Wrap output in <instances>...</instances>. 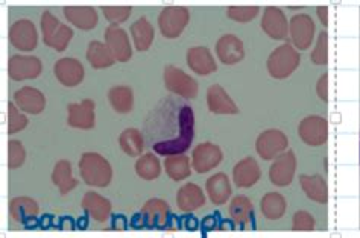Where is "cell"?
Segmentation results:
<instances>
[{
	"label": "cell",
	"instance_id": "6da1fadb",
	"mask_svg": "<svg viewBox=\"0 0 360 238\" xmlns=\"http://www.w3.org/2000/svg\"><path fill=\"white\" fill-rule=\"evenodd\" d=\"M175 140H163L154 143L153 149L155 154L161 157H170V155H183L184 152L191 149V145L195 137V114L192 107L183 105L179 108V123L176 125Z\"/></svg>",
	"mask_w": 360,
	"mask_h": 238
},
{
	"label": "cell",
	"instance_id": "7a4b0ae2",
	"mask_svg": "<svg viewBox=\"0 0 360 238\" xmlns=\"http://www.w3.org/2000/svg\"><path fill=\"white\" fill-rule=\"evenodd\" d=\"M79 175L93 188H105L112 180V167L98 152H85L79 159Z\"/></svg>",
	"mask_w": 360,
	"mask_h": 238
},
{
	"label": "cell",
	"instance_id": "3957f363",
	"mask_svg": "<svg viewBox=\"0 0 360 238\" xmlns=\"http://www.w3.org/2000/svg\"><path fill=\"white\" fill-rule=\"evenodd\" d=\"M43 41L47 47L64 52L69 47V43L73 40V29L70 26L61 23L51 11H44L40 18Z\"/></svg>",
	"mask_w": 360,
	"mask_h": 238
},
{
	"label": "cell",
	"instance_id": "277c9868",
	"mask_svg": "<svg viewBox=\"0 0 360 238\" xmlns=\"http://www.w3.org/2000/svg\"><path fill=\"white\" fill-rule=\"evenodd\" d=\"M300 52L293 44L284 43L269 55L266 67L274 79H286L300 67Z\"/></svg>",
	"mask_w": 360,
	"mask_h": 238
},
{
	"label": "cell",
	"instance_id": "5b68a950",
	"mask_svg": "<svg viewBox=\"0 0 360 238\" xmlns=\"http://www.w3.org/2000/svg\"><path fill=\"white\" fill-rule=\"evenodd\" d=\"M188 22H191V13L186 6H166L158 15L160 32L169 40L181 37Z\"/></svg>",
	"mask_w": 360,
	"mask_h": 238
},
{
	"label": "cell",
	"instance_id": "8992f818",
	"mask_svg": "<svg viewBox=\"0 0 360 238\" xmlns=\"http://www.w3.org/2000/svg\"><path fill=\"white\" fill-rule=\"evenodd\" d=\"M165 87L175 96L183 99H195L198 96V82L175 65H166L163 73Z\"/></svg>",
	"mask_w": 360,
	"mask_h": 238
},
{
	"label": "cell",
	"instance_id": "52a82bcc",
	"mask_svg": "<svg viewBox=\"0 0 360 238\" xmlns=\"http://www.w3.org/2000/svg\"><path fill=\"white\" fill-rule=\"evenodd\" d=\"M315 22L307 14H297L289 22V35L297 51H307L315 38Z\"/></svg>",
	"mask_w": 360,
	"mask_h": 238
},
{
	"label": "cell",
	"instance_id": "ba28073f",
	"mask_svg": "<svg viewBox=\"0 0 360 238\" xmlns=\"http://www.w3.org/2000/svg\"><path fill=\"white\" fill-rule=\"evenodd\" d=\"M9 43L22 52H32L39 46V31L31 20L20 18L9 27Z\"/></svg>",
	"mask_w": 360,
	"mask_h": 238
},
{
	"label": "cell",
	"instance_id": "9c48e42d",
	"mask_svg": "<svg viewBox=\"0 0 360 238\" xmlns=\"http://www.w3.org/2000/svg\"><path fill=\"white\" fill-rule=\"evenodd\" d=\"M43 72L40 58L32 55H13L8 62L9 78L17 82L39 78Z\"/></svg>",
	"mask_w": 360,
	"mask_h": 238
},
{
	"label": "cell",
	"instance_id": "30bf717a",
	"mask_svg": "<svg viewBox=\"0 0 360 238\" xmlns=\"http://www.w3.org/2000/svg\"><path fill=\"white\" fill-rule=\"evenodd\" d=\"M288 146L289 140L286 134L278 129H268L262 132L257 141H255V150H257L259 157L266 161L276 159L283 152L288 150Z\"/></svg>",
	"mask_w": 360,
	"mask_h": 238
},
{
	"label": "cell",
	"instance_id": "8fae6325",
	"mask_svg": "<svg viewBox=\"0 0 360 238\" xmlns=\"http://www.w3.org/2000/svg\"><path fill=\"white\" fill-rule=\"evenodd\" d=\"M297 171V157L293 150L283 152L272 161L269 168V179L276 187H288L292 184Z\"/></svg>",
	"mask_w": 360,
	"mask_h": 238
},
{
	"label": "cell",
	"instance_id": "7c38bea8",
	"mask_svg": "<svg viewBox=\"0 0 360 238\" xmlns=\"http://www.w3.org/2000/svg\"><path fill=\"white\" fill-rule=\"evenodd\" d=\"M298 135L307 146H322L328 140V123L321 116H307L301 120L298 126Z\"/></svg>",
	"mask_w": 360,
	"mask_h": 238
},
{
	"label": "cell",
	"instance_id": "4fadbf2b",
	"mask_svg": "<svg viewBox=\"0 0 360 238\" xmlns=\"http://www.w3.org/2000/svg\"><path fill=\"white\" fill-rule=\"evenodd\" d=\"M105 44L117 62H128L132 58V46L128 32L119 25H110L105 34Z\"/></svg>",
	"mask_w": 360,
	"mask_h": 238
},
{
	"label": "cell",
	"instance_id": "5bb4252c",
	"mask_svg": "<svg viewBox=\"0 0 360 238\" xmlns=\"http://www.w3.org/2000/svg\"><path fill=\"white\" fill-rule=\"evenodd\" d=\"M222 149L214 143H201L192 152V168L198 173H207L222 163Z\"/></svg>",
	"mask_w": 360,
	"mask_h": 238
},
{
	"label": "cell",
	"instance_id": "9a60e30c",
	"mask_svg": "<svg viewBox=\"0 0 360 238\" xmlns=\"http://www.w3.org/2000/svg\"><path fill=\"white\" fill-rule=\"evenodd\" d=\"M96 105L91 99H84L78 103L68 105V125L75 129L90 131L96 125V114H94Z\"/></svg>",
	"mask_w": 360,
	"mask_h": 238
},
{
	"label": "cell",
	"instance_id": "2e32d148",
	"mask_svg": "<svg viewBox=\"0 0 360 238\" xmlns=\"http://www.w3.org/2000/svg\"><path fill=\"white\" fill-rule=\"evenodd\" d=\"M140 213L145 217L148 230H160V231L166 230V226L170 220V216H172L169 204L163 201V199H158V197L146 201L145 205L141 206Z\"/></svg>",
	"mask_w": 360,
	"mask_h": 238
},
{
	"label": "cell",
	"instance_id": "e0dca14e",
	"mask_svg": "<svg viewBox=\"0 0 360 238\" xmlns=\"http://www.w3.org/2000/svg\"><path fill=\"white\" fill-rule=\"evenodd\" d=\"M53 74L64 87L73 88L84 81L85 69L77 58H61L53 65Z\"/></svg>",
	"mask_w": 360,
	"mask_h": 238
},
{
	"label": "cell",
	"instance_id": "ac0fdd59",
	"mask_svg": "<svg viewBox=\"0 0 360 238\" xmlns=\"http://www.w3.org/2000/svg\"><path fill=\"white\" fill-rule=\"evenodd\" d=\"M216 55L225 65L239 64L245 58L243 41L234 34H225L216 43Z\"/></svg>",
	"mask_w": 360,
	"mask_h": 238
},
{
	"label": "cell",
	"instance_id": "d6986e66",
	"mask_svg": "<svg viewBox=\"0 0 360 238\" xmlns=\"http://www.w3.org/2000/svg\"><path fill=\"white\" fill-rule=\"evenodd\" d=\"M262 29L272 40H286L289 34V23L278 6H268L262 18Z\"/></svg>",
	"mask_w": 360,
	"mask_h": 238
},
{
	"label": "cell",
	"instance_id": "ffe728a7",
	"mask_svg": "<svg viewBox=\"0 0 360 238\" xmlns=\"http://www.w3.org/2000/svg\"><path fill=\"white\" fill-rule=\"evenodd\" d=\"M207 107L210 112L221 114V116H236V114H239L238 105L219 84H214L207 90Z\"/></svg>",
	"mask_w": 360,
	"mask_h": 238
},
{
	"label": "cell",
	"instance_id": "44dd1931",
	"mask_svg": "<svg viewBox=\"0 0 360 238\" xmlns=\"http://www.w3.org/2000/svg\"><path fill=\"white\" fill-rule=\"evenodd\" d=\"M13 102L17 105V108L32 114V116H39L46 108V96L39 90L34 87H22L20 90H17L14 93V99Z\"/></svg>",
	"mask_w": 360,
	"mask_h": 238
},
{
	"label": "cell",
	"instance_id": "7402d4cb",
	"mask_svg": "<svg viewBox=\"0 0 360 238\" xmlns=\"http://www.w3.org/2000/svg\"><path fill=\"white\" fill-rule=\"evenodd\" d=\"M187 65L192 72L201 76H208L217 70V64L214 61V56L212 55L210 49L204 46H195L191 47L186 53Z\"/></svg>",
	"mask_w": 360,
	"mask_h": 238
},
{
	"label": "cell",
	"instance_id": "603a6c76",
	"mask_svg": "<svg viewBox=\"0 0 360 238\" xmlns=\"http://www.w3.org/2000/svg\"><path fill=\"white\" fill-rule=\"evenodd\" d=\"M81 206L84 209V213L90 216V218H93V220L98 223H105L111 217L112 205L107 197L101 196L99 193H94V192L85 193L82 197Z\"/></svg>",
	"mask_w": 360,
	"mask_h": 238
},
{
	"label": "cell",
	"instance_id": "cb8c5ba5",
	"mask_svg": "<svg viewBox=\"0 0 360 238\" xmlns=\"http://www.w3.org/2000/svg\"><path fill=\"white\" fill-rule=\"evenodd\" d=\"M65 20L81 31H91L99 23V14L93 6H64Z\"/></svg>",
	"mask_w": 360,
	"mask_h": 238
},
{
	"label": "cell",
	"instance_id": "d4e9b609",
	"mask_svg": "<svg viewBox=\"0 0 360 238\" xmlns=\"http://www.w3.org/2000/svg\"><path fill=\"white\" fill-rule=\"evenodd\" d=\"M262 178V170L257 161L251 157L240 159L233 168V180L239 188H251Z\"/></svg>",
	"mask_w": 360,
	"mask_h": 238
},
{
	"label": "cell",
	"instance_id": "484cf974",
	"mask_svg": "<svg viewBox=\"0 0 360 238\" xmlns=\"http://www.w3.org/2000/svg\"><path fill=\"white\" fill-rule=\"evenodd\" d=\"M176 205L183 213H193L205 205V193L200 185L187 183L176 193Z\"/></svg>",
	"mask_w": 360,
	"mask_h": 238
},
{
	"label": "cell",
	"instance_id": "4316f807",
	"mask_svg": "<svg viewBox=\"0 0 360 238\" xmlns=\"http://www.w3.org/2000/svg\"><path fill=\"white\" fill-rule=\"evenodd\" d=\"M205 193L214 205H225L231 197L233 188L229 176L225 173H216L207 179Z\"/></svg>",
	"mask_w": 360,
	"mask_h": 238
},
{
	"label": "cell",
	"instance_id": "83f0119b",
	"mask_svg": "<svg viewBox=\"0 0 360 238\" xmlns=\"http://www.w3.org/2000/svg\"><path fill=\"white\" fill-rule=\"evenodd\" d=\"M129 32L136 51L146 52L150 49V46H153L155 38V31L153 23H150L146 17H140L139 20L132 23Z\"/></svg>",
	"mask_w": 360,
	"mask_h": 238
},
{
	"label": "cell",
	"instance_id": "f1b7e54d",
	"mask_svg": "<svg viewBox=\"0 0 360 238\" xmlns=\"http://www.w3.org/2000/svg\"><path fill=\"white\" fill-rule=\"evenodd\" d=\"M300 184L306 196L316 204L328 202V185L321 175H301Z\"/></svg>",
	"mask_w": 360,
	"mask_h": 238
},
{
	"label": "cell",
	"instance_id": "f546056e",
	"mask_svg": "<svg viewBox=\"0 0 360 238\" xmlns=\"http://www.w3.org/2000/svg\"><path fill=\"white\" fill-rule=\"evenodd\" d=\"M40 214V205L32 197L18 196L9 202V216L17 223H25L31 217H37Z\"/></svg>",
	"mask_w": 360,
	"mask_h": 238
},
{
	"label": "cell",
	"instance_id": "4dcf8cb0",
	"mask_svg": "<svg viewBox=\"0 0 360 238\" xmlns=\"http://www.w3.org/2000/svg\"><path fill=\"white\" fill-rule=\"evenodd\" d=\"M52 183L53 185L58 187L61 196L69 194L72 190L78 187V180L73 176L72 164L68 159H60L58 163L55 164L52 171Z\"/></svg>",
	"mask_w": 360,
	"mask_h": 238
},
{
	"label": "cell",
	"instance_id": "1f68e13d",
	"mask_svg": "<svg viewBox=\"0 0 360 238\" xmlns=\"http://www.w3.org/2000/svg\"><path fill=\"white\" fill-rule=\"evenodd\" d=\"M87 61L93 69L101 70V69H108L111 65H115L117 61L115 56L110 52L108 46L102 41H90L87 47Z\"/></svg>",
	"mask_w": 360,
	"mask_h": 238
},
{
	"label": "cell",
	"instance_id": "d6a6232c",
	"mask_svg": "<svg viewBox=\"0 0 360 238\" xmlns=\"http://www.w3.org/2000/svg\"><path fill=\"white\" fill-rule=\"evenodd\" d=\"M108 100L116 112L128 114L134 108V91L128 85H116L110 88Z\"/></svg>",
	"mask_w": 360,
	"mask_h": 238
},
{
	"label": "cell",
	"instance_id": "836d02e7",
	"mask_svg": "<svg viewBox=\"0 0 360 238\" xmlns=\"http://www.w3.org/2000/svg\"><path fill=\"white\" fill-rule=\"evenodd\" d=\"M119 146L128 157H141L145 150V137L136 128H128L119 135Z\"/></svg>",
	"mask_w": 360,
	"mask_h": 238
},
{
	"label": "cell",
	"instance_id": "e575fe53",
	"mask_svg": "<svg viewBox=\"0 0 360 238\" xmlns=\"http://www.w3.org/2000/svg\"><path fill=\"white\" fill-rule=\"evenodd\" d=\"M262 214L268 218V220H278L284 216L288 209V202L283 194L271 192L264 194L260 201Z\"/></svg>",
	"mask_w": 360,
	"mask_h": 238
},
{
	"label": "cell",
	"instance_id": "d590c367",
	"mask_svg": "<svg viewBox=\"0 0 360 238\" xmlns=\"http://www.w3.org/2000/svg\"><path fill=\"white\" fill-rule=\"evenodd\" d=\"M163 167L166 170V175L172 180H184L192 175L191 168V158L183 155H170L166 157Z\"/></svg>",
	"mask_w": 360,
	"mask_h": 238
},
{
	"label": "cell",
	"instance_id": "8d00e7d4",
	"mask_svg": "<svg viewBox=\"0 0 360 238\" xmlns=\"http://www.w3.org/2000/svg\"><path fill=\"white\" fill-rule=\"evenodd\" d=\"M230 217L234 223L245 227L248 226L254 217V206L246 196H236L230 204Z\"/></svg>",
	"mask_w": 360,
	"mask_h": 238
},
{
	"label": "cell",
	"instance_id": "74e56055",
	"mask_svg": "<svg viewBox=\"0 0 360 238\" xmlns=\"http://www.w3.org/2000/svg\"><path fill=\"white\" fill-rule=\"evenodd\" d=\"M161 163L154 154H145L136 161V173L143 180H154L161 175Z\"/></svg>",
	"mask_w": 360,
	"mask_h": 238
},
{
	"label": "cell",
	"instance_id": "f35d334b",
	"mask_svg": "<svg viewBox=\"0 0 360 238\" xmlns=\"http://www.w3.org/2000/svg\"><path fill=\"white\" fill-rule=\"evenodd\" d=\"M27 123L30 120L17 108V105L14 102H8V134L14 135L17 132L26 129Z\"/></svg>",
	"mask_w": 360,
	"mask_h": 238
},
{
	"label": "cell",
	"instance_id": "ab89813d",
	"mask_svg": "<svg viewBox=\"0 0 360 238\" xmlns=\"http://www.w3.org/2000/svg\"><path fill=\"white\" fill-rule=\"evenodd\" d=\"M26 159V149L18 140H9L8 143V168L15 170L22 167Z\"/></svg>",
	"mask_w": 360,
	"mask_h": 238
},
{
	"label": "cell",
	"instance_id": "60d3db41",
	"mask_svg": "<svg viewBox=\"0 0 360 238\" xmlns=\"http://www.w3.org/2000/svg\"><path fill=\"white\" fill-rule=\"evenodd\" d=\"M260 8L259 6H230L226 9V17L233 22L238 23H248L254 20L259 15Z\"/></svg>",
	"mask_w": 360,
	"mask_h": 238
},
{
	"label": "cell",
	"instance_id": "b9f144b4",
	"mask_svg": "<svg viewBox=\"0 0 360 238\" xmlns=\"http://www.w3.org/2000/svg\"><path fill=\"white\" fill-rule=\"evenodd\" d=\"M310 61L316 65H326L328 62V34L322 31L318 35L315 49L310 53Z\"/></svg>",
	"mask_w": 360,
	"mask_h": 238
},
{
	"label": "cell",
	"instance_id": "7bdbcfd3",
	"mask_svg": "<svg viewBox=\"0 0 360 238\" xmlns=\"http://www.w3.org/2000/svg\"><path fill=\"white\" fill-rule=\"evenodd\" d=\"M103 17L107 18L110 25L125 23L132 14L131 6H102Z\"/></svg>",
	"mask_w": 360,
	"mask_h": 238
},
{
	"label": "cell",
	"instance_id": "ee69618b",
	"mask_svg": "<svg viewBox=\"0 0 360 238\" xmlns=\"http://www.w3.org/2000/svg\"><path fill=\"white\" fill-rule=\"evenodd\" d=\"M315 230V217L307 211H297L293 214L292 220V231L309 232Z\"/></svg>",
	"mask_w": 360,
	"mask_h": 238
},
{
	"label": "cell",
	"instance_id": "f6af8a7d",
	"mask_svg": "<svg viewBox=\"0 0 360 238\" xmlns=\"http://www.w3.org/2000/svg\"><path fill=\"white\" fill-rule=\"evenodd\" d=\"M318 98L324 102H328V74H322L316 84Z\"/></svg>",
	"mask_w": 360,
	"mask_h": 238
},
{
	"label": "cell",
	"instance_id": "bcb514c9",
	"mask_svg": "<svg viewBox=\"0 0 360 238\" xmlns=\"http://www.w3.org/2000/svg\"><path fill=\"white\" fill-rule=\"evenodd\" d=\"M129 226V220L123 214L111 216V230L115 231H127Z\"/></svg>",
	"mask_w": 360,
	"mask_h": 238
},
{
	"label": "cell",
	"instance_id": "7dc6e473",
	"mask_svg": "<svg viewBox=\"0 0 360 238\" xmlns=\"http://www.w3.org/2000/svg\"><path fill=\"white\" fill-rule=\"evenodd\" d=\"M56 226H58L61 231H75L77 230V222L69 216H63L56 220Z\"/></svg>",
	"mask_w": 360,
	"mask_h": 238
},
{
	"label": "cell",
	"instance_id": "c3c4849f",
	"mask_svg": "<svg viewBox=\"0 0 360 238\" xmlns=\"http://www.w3.org/2000/svg\"><path fill=\"white\" fill-rule=\"evenodd\" d=\"M129 226L132 227V230H143V227H146V222H145L143 214L139 211V213L132 216L131 220H129Z\"/></svg>",
	"mask_w": 360,
	"mask_h": 238
},
{
	"label": "cell",
	"instance_id": "681fc988",
	"mask_svg": "<svg viewBox=\"0 0 360 238\" xmlns=\"http://www.w3.org/2000/svg\"><path fill=\"white\" fill-rule=\"evenodd\" d=\"M52 226H56V218L52 214H44L40 218V227H43V230H49Z\"/></svg>",
	"mask_w": 360,
	"mask_h": 238
},
{
	"label": "cell",
	"instance_id": "f907efd6",
	"mask_svg": "<svg viewBox=\"0 0 360 238\" xmlns=\"http://www.w3.org/2000/svg\"><path fill=\"white\" fill-rule=\"evenodd\" d=\"M201 227H202L204 232L213 231L214 227H216V218L213 216H207L204 220H202V223H201Z\"/></svg>",
	"mask_w": 360,
	"mask_h": 238
},
{
	"label": "cell",
	"instance_id": "816d5d0a",
	"mask_svg": "<svg viewBox=\"0 0 360 238\" xmlns=\"http://www.w3.org/2000/svg\"><path fill=\"white\" fill-rule=\"evenodd\" d=\"M316 13L319 17V22L322 23V26H328V8L327 6H318Z\"/></svg>",
	"mask_w": 360,
	"mask_h": 238
},
{
	"label": "cell",
	"instance_id": "f5cc1de1",
	"mask_svg": "<svg viewBox=\"0 0 360 238\" xmlns=\"http://www.w3.org/2000/svg\"><path fill=\"white\" fill-rule=\"evenodd\" d=\"M196 226H198V220H196L195 217H192V216H186L184 217V227H186V230L195 231Z\"/></svg>",
	"mask_w": 360,
	"mask_h": 238
},
{
	"label": "cell",
	"instance_id": "db71d44e",
	"mask_svg": "<svg viewBox=\"0 0 360 238\" xmlns=\"http://www.w3.org/2000/svg\"><path fill=\"white\" fill-rule=\"evenodd\" d=\"M89 222H90V216H82L79 217L77 220V230H81V231H85L89 227Z\"/></svg>",
	"mask_w": 360,
	"mask_h": 238
},
{
	"label": "cell",
	"instance_id": "11a10c76",
	"mask_svg": "<svg viewBox=\"0 0 360 238\" xmlns=\"http://www.w3.org/2000/svg\"><path fill=\"white\" fill-rule=\"evenodd\" d=\"M23 226L26 227V230H35V227H39V226H40L39 217H31L30 220H26V222L23 223Z\"/></svg>",
	"mask_w": 360,
	"mask_h": 238
}]
</instances>
